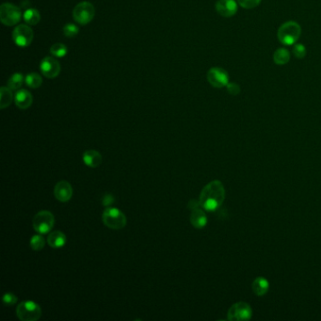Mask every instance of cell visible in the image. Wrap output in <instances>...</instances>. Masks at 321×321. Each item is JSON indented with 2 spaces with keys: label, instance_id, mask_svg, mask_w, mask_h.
Masks as SVG:
<instances>
[{
  "label": "cell",
  "instance_id": "6da1fadb",
  "mask_svg": "<svg viewBox=\"0 0 321 321\" xmlns=\"http://www.w3.org/2000/svg\"><path fill=\"white\" fill-rule=\"evenodd\" d=\"M225 199L224 184L219 180L208 183L202 190L199 202L201 207L207 211H215L221 208Z\"/></svg>",
  "mask_w": 321,
  "mask_h": 321
},
{
  "label": "cell",
  "instance_id": "7a4b0ae2",
  "mask_svg": "<svg viewBox=\"0 0 321 321\" xmlns=\"http://www.w3.org/2000/svg\"><path fill=\"white\" fill-rule=\"evenodd\" d=\"M302 34L301 26L295 21L283 23L277 32L280 42L283 45H294L300 39Z\"/></svg>",
  "mask_w": 321,
  "mask_h": 321
},
{
  "label": "cell",
  "instance_id": "3957f363",
  "mask_svg": "<svg viewBox=\"0 0 321 321\" xmlns=\"http://www.w3.org/2000/svg\"><path fill=\"white\" fill-rule=\"evenodd\" d=\"M102 220L104 224L112 230H121L126 227L127 223L126 215L121 210L112 207L105 208Z\"/></svg>",
  "mask_w": 321,
  "mask_h": 321
},
{
  "label": "cell",
  "instance_id": "277c9868",
  "mask_svg": "<svg viewBox=\"0 0 321 321\" xmlns=\"http://www.w3.org/2000/svg\"><path fill=\"white\" fill-rule=\"evenodd\" d=\"M16 316L22 321H36L42 317V309L38 303L26 301L16 307Z\"/></svg>",
  "mask_w": 321,
  "mask_h": 321
},
{
  "label": "cell",
  "instance_id": "5b68a950",
  "mask_svg": "<svg viewBox=\"0 0 321 321\" xmlns=\"http://www.w3.org/2000/svg\"><path fill=\"white\" fill-rule=\"evenodd\" d=\"M55 224V218L50 211L42 210L38 212L32 221V225L34 230L38 234L45 235L48 234Z\"/></svg>",
  "mask_w": 321,
  "mask_h": 321
},
{
  "label": "cell",
  "instance_id": "8992f818",
  "mask_svg": "<svg viewBox=\"0 0 321 321\" xmlns=\"http://www.w3.org/2000/svg\"><path fill=\"white\" fill-rule=\"evenodd\" d=\"M22 19L21 10L11 3H4L0 7V20L5 26L12 27Z\"/></svg>",
  "mask_w": 321,
  "mask_h": 321
},
{
  "label": "cell",
  "instance_id": "52a82bcc",
  "mask_svg": "<svg viewBox=\"0 0 321 321\" xmlns=\"http://www.w3.org/2000/svg\"><path fill=\"white\" fill-rule=\"evenodd\" d=\"M94 15L95 9L94 5L87 1L78 3L73 11V17L75 21L80 25L89 24L94 19Z\"/></svg>",
  "mask_w": 321,
  "mask_h": 321
},
{
  "label": "cell",
  "instance_id": "ba28073f",
  "mask_svg": "<svg viewBox=\"0 0 321 321\" xmlns=\"http://www.w3.org/2000/svg\"><path fill=\"white\" fill-rule=\"evenodd\" d=\"M252 316V310L247 302H237L228 310L227 320L231 321H249Z\"/></svg>",
  "mask_w": 321,
  "mask_h": 321
},
{
  "label": "cell",
  "instance_id": "9c48e42d",
  "mask_svg": "<svg viewBox=\"0 0 321 321\" xmlns=\"http://www.w3.org/2000/svg\"><path fill=\"white\" fill-rule=\"evenodd\" d=\"M34 34L33 30L29 26L27 25H19L14 28L13 32V39L16 45L19 47H27L28 46L32 40H33Z\"/></svg>",
  "mask_w": 321,
  "mask_h": 321
},
{
  "label": "cell",
  "instance_id": "30bf717a",
  "mask_svg": "<svg viewBox=\"0 0 321 321\" xmlns=\"http://www.w3.org/2000/svg\"><path fill=\"white\" fill-rule=\"evenodd\" d=\"M208 81L212 87L222 89L229 83V75L223 68L213 67L208 72Z\"/></svg>",
  "mask_w": 321,
  "mask_h": 321
},
{
  "label": "cell",
  "instance_id": "8fae6325",
  "mask_svg": "<svg viewBox=\"0 0 321 321\" xmlns=\"http://www.w3.org/2000/svg\"><path fill=\"white\" fill-rule=\"evenodd\" d=\"M40 69L45 77L55 78L60 73V64L56 58L52 57H46L41 61Z\"/></svg>",
  "mask_w": 321,
  "mask_h": 321
},
{
  "label": "cell",
  "instance_id": "7c38bea8",
  "mask_svg": "<svg viewBox=\"0 0 321 321\" xmlns=\"http://www.w3.org/2000/svg\"><path fill=\"white\" fill-rule=\"evenodd\" d=\"M73 188L68 181L57 182L54 188V195L60 203H67L73 197Z\"/></svg>",
  "mask_w": 321,
  "mask_h": 321
},
{
  "label": "cell",
  "instance_id": "4fadbf2b",
  "mask_svg": "<svg viewBox=\"0 0 321 321\" xmlns=\"http://www.w3.org/2000/svg\"><path fill=\"white\" fill-rule=\"evenodd\" d=\"M216 11L224 17H232L238 13V3L235 0H218Z\"/></svg>",
  "mask_w": 321,
  "mask_h": 321
},
{
  "label": "cell",
  "instance_id": "5bb4252c",
  "mask_svg": "<svg viewBox=\"0 0 321 321\" xmlns=\"http://www.w3.org/2000/svg\"><path fill=\"white\" fill-rule=\"evenodd\" d=\"M14 102L20 110H27L32 105L33 97L27 90H19L14 95Z\"/></svg>",
  "mask_w": 321,
  "mask_h": 321
},
{
  "label": "cell",
  "instance_id": "9a60e30c",
  "mask_svg": "<svg viewBox=\"0 0 321 321\" xmlns=\"http://www.w3.org/2000/svg\"><path fill=\"white\" fill-rule=\"evenodd\" d=\"M82 160L86 166L94 169L101 165L103 157L96 150H87L83 153Z\"/></svg>",
  "mask_w": 321,
  "mask_h": 321
},
{
  "label": "cell",
  "instance_id": "2e32d148",
  "mask_svg": "<svg viewBox=\"0 0 321 321\" xmlns=\"http://www.w3.org/2000/svg\"><path fill=\"white\" fill-rule=\"evenodd\" d=\"M189 220L190 224L197 229H202L208 224V217L202 207L191 211Z\"/></svg>",
  "mask_w": 321,
  "mask_h": 321
},
{
  "label": "cell",
  "instance_id": "e0dca14e",
  "mask_svg": "<svg viewBox=\"0 0 321 321\" xmlns=\"http://www.w3.org/2000/svg\"><path fill=\"white\" fill-rule=\"evenodd\" d=\"M67 242V238L65 234L60 231H54L49 234L47 237V243L53 249L62 248Z\"/></svg>",
  "mask_w": 321,
  "mask_h": 321
},
{
  "label": "cell",
  "instance_id": "ac0fdd59",
  "mask_svg": "<svg viewBox=\"0 0 321 321\" xmlns=\"http://www.w3.org/2000/svg\"><path fill=\"white\" fill-rule=\"evenodd\" d=\"M253 293L257 296H264L269 289V283L264 277H257L251 284Z\"/></svg>",
  "mask_w": 321,
  "mask_h": 321
},
{
  "label": "cell",
  "instance_id": "d6986e66",
  "mask_svg": "<svg viewBox=\"0 0 321 321\" xmlns=\"http://www.w3.org/2000/svg\"><path fill=\"white\" fill-rule=\"evenodd\" d=\"M14 99L13 90L9 87H2L0 90V108L2 110L8 108Z\"/></svg>",
  "mask_w": 321,
  "mask_h": 321
},
{
  "label": "cell",
  "instance_id": "ffe728a7",
  "mask_svg": "<svg viewBox=\"0 0 321 321\" xmlns=\"http://www.w3.org/2000/svg\"><path fill=\"white\" fill-rule=\"evenodd\" d=\"M273 60L278 65H284L290 60V53L285 48H279L273 54Z\"/></svg>",
  "mask_w": 321,
  "mask_h": 321
},
{
  "label": "cell",
  "instance_id": "44dd1931",
  "mask_svg": "<svg viewBox=\"0 0 321 321\" xmlns=\"http://www.w3.org/2000/svg\"><path fill=\"white\" fill-rule=\"evenodd\" d=\"M23 17H24L25 22H26L27 24H28V25H30V26H35V25H37V24L40 22V20H41L40 13H39L37 10L32 9V8L27 10V11L24 13Z\"/></svg>",
  "mask_w": 321,
  "mask_h": 321
},
{
  "label": "cell",
  "instance_id": "7402d4cb",
  "mask_svg": "<svg viewBox=\"0 0 321 321\" xmlns=\"http://www.w3.org/2000/svg\"><path fill=\"white\" fill-rule=\"evenodd\" d=\"M25 82L28 85V87L31 89H37L42 84V76L39 74L31 73L28 74L25 78Z\"/></svg>",
  "mask_w": 321,
  "mask_h": 321
},
{
  "label": "cell",
  "instance_id": "603a6c76",
  "mask_svg": "<svg viewBox=\"0 0 321 321\" xmlns=\"http://www.w3.org/2000/svg\"><path fill=\"white\" fill-rule=\"evenodd\" d=\"M29 245L32 250L37 251H41L45 246V239L42 237V234L35 235L30 238Z\"/></svg>",
  "mask_w": 321,
  "mask_h": 321
},
{
  "label": "cell",
  "instance_id": "cb8c5ba5",
  "mask_svg": "<svg viewBox=\"0 0 321 321\" xmlns=\"http://www.w3.org/2000/svg\"><path fill=\"white\" fill-rule=\"evenodd\" d=\"M23 81H24V77H23V75L20 74V73H15L8 80V87L13 90V91H15V90H18L21 88L22 84H23Z\"/></svg>",
  "mask_w": 321,
  "mask_h": 321
},
{
  "label": "cell",
  "instance_id": "d4e9b609",
  "mask_svg": "<svg viewBox=\"0 0 321 321\" xmlns=\"http://www.w3.org/2000/svg\"><path fill=\"white\" fill-rule=\"evenodd\" d=\"M67 51L68 50H67L66 45L63 44V43H60V42L53 44L50 48L51 55L53 57H63L66 56Z\"/></svg>",
  "mask_w": 321,
  "mask_h": 321
},
{
  "label": "cell",
  "instance_id": "484cf974",
  "mask_svg": "<svg viewBox=\"0 0 321 321\" xmlns=\"http://www.w3.org/2000/svg\"><path fill=\"white\" fill-rule=\"evenodd\" d=\"M78 31H79L78 27L72 23L65 25L63 28V34L68 38H73V37L76 36L78 34Z\"/></svg>",
  "mask_w": 321,
  "mask_h": 321
},
{
  "label": "cell",
  "instance_id": "4316f807",
  "mask_svg": "<svg viewBox=\"0 0 321 321\" xmlns=\"http://www.w3.org/2000/svg\"><path fill=\"white\" fill-rule=\"evenodd\" d=\"M294 56L296 57L297 58H303L304 57L306 56V48L302 43H295L292 49Z\"/></svg>",
  "mask_w": 321,
  "mask_h": 321
},
{
  "label": "cell",
  "instance_id": "83f0119b",
  "mask_svg": "<svg viewBox=\"0 0 321 321\" xmlns=\"http://www.w3.org/2000/svg\"><path fill=\"white\" fill-rule=\"evenodd\" d=\"M262 0H238V3L244 9H253L260 5Z\"/></svg>",
  "mask_w": 321,
  "mask_h": 321
},
{
  "label": "cell",
  "instance_id": "f1b7e54d",
  "mask_svg": "<svg viewBox=\"0 0 321 321\" xmlns=\"http://www.w3.org/2000/svg\"><path fill=\"white\" fill-rule=\"evenodd\" d=\"M17 302V296H15L14 293L12 292H8L5 293L3 296V302L5 305L7 306H12L16 303Z\"/></svg>",
  "mask_w": 321,
  "mask_h": 321
},
{
  "label": "cell",
  "instance_id": "f546056e",
  "mask_svg": "<svg viewBox=\"0 0 321 321\" xmlns=\"http://www.w3.org/2000/svg\"><path fill=\"white\" fill-rule=\"evenodd\" d=\"M226 89H227V92L231 95H238V94H240V92H241L239 85H238L237 83H234V82H229V83L227 84Z\"/></svg>",
  "mask_w": 321,
  "mask_h": 321
},
{
  "label": "cell",
  "instance_id": "4dcf8cb0",
  "mask_svg": "<svg viewBox=\"0 0 321 321\" xmlns=\"http://www.w3.org/2000/svg\"><path fill=\"white\" fill-rule=\"evenodd\" d=\"M200 207H201V204L197 200H190L189 202V204H188V208H189V209L190 210V211L196 209V208H198Z\"/></svg>",
  "mask_w": 321,
  "mask_h": 321
}]
</instances>
